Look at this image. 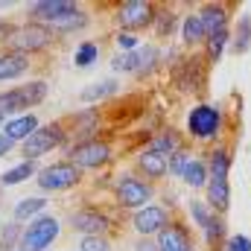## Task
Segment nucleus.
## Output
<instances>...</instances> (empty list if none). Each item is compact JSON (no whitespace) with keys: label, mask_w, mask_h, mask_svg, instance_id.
I'll return each instance as SVG.
<instances>
[{"label":"nucleus","mask_w":251,"mask_h":251,"mask_svg":"<svg viewBox=\"0 0 251 251\" xmlns=\"http://www.w3.org/2000/svg\"><path fill=\"white\" fill-rule=\"evenodd\" d=\"M47 91H50V88H47L44 79H35V82L9 88V91L0 94V114H3V117H9V114H18V117H21V111L26 114V108L41 105L44 97H47Z\"/></svg>","instance_id":"1"},{"label":"nucleus","mask_w":251,"mask_h":251,"mask_svg":"<svg viewBox=\"0 0 251 251\" xmlns=\"http://www.w3.org/2000/svg\"><path fill=\"white\" fill-rule=\"evenodd\" d=\"M59 231H62L59 219H56V216L41 213V216H35V219L24 228L21 243H18V251H44L47 246H53V243H56Z\"/></svg>","instance_id":"2"},{"label":"nucleus","mask_w":251,"mask_h":251,"mask_svg":"<svg viewBox=\"0 0 251 251\" xmlns=\"http://www.w3.org/2000/svg\"><path fill=\"white\" fill-rule=\"evenodd\" d=\"M53 41V29L44 26V24H24V26H15V32L6 38V47L9 53H35V50H44L47 44Z\"/></svg>","instance_id":"3"},{"label":"nucleus","mask_w":251,"mask_h":251,"mask_svg":"<svg viewBox=\"0 0 251 251\" xmlns=\"http://www.w3.org/2000/svg\"><path fill=\"white\" fill-rule=\"evenodd\" d=\"M64 143V126L62 123H47V126H38L21 146V155L24 161H35L47 152H53L56 146Z\"/></svg>","instance_id":"4"},{"label":"nucleus","mask_w":251,"mask_h":251,"mask_svg":"<svg viewBox=\"0 0 251 251\" xmlns=\"http://www.w3.org/2000/svg\"><path fill=\"white\" fill-rule=\"evenodd\" d=\"M108 158H111V146L102 140H88L67 149V161L79 170H100L108 164Z\"/></svg>","instance_id":"5"},{"label":"nucleus","mask_w":251,"mask_h":251,"mask_svg":"<svg viewBox=\"0 0 251 251\" xmlns=\"http://www.w3.org/2000/svg\"><path fill=\"white\" fill-rule=\"evenodd\" d=\"M79 167H73L70 161H56V164H50V167H44L41 173H38V187L41 190H50V193H56V190H70L73 184H79Z\"/></svg>","instance_id":"6"},{"label":"nucleus","mask_w":251,"mask_h":251,"mask_svg":"<svg viewBox=\"0 0 251 251\" xmlns=\"http://www.w3.org/2000/svg\"><path fill=\"white\" fill-rule=\"evenodd\" d=\"M114 196H117V204H120V207H134V210H140V207H146V201L152 199V187H149L143 178H137V176H123V178L117 181Z\"/></svg>","instance_id":"7"},{"label":"nucleus","mask_w":251,"mask_h":251,"mask_svg":"<svg viewBox=\"0 0 251 251\" xmlns=\"http://www.w3.org/2000/svg\"><path fill=\"white\" fill-rule=\"evenodd\" d=\"M219 123H222V117H219L216 105H196L187 114V131L199 140H210L219 131Z\"/></svg>","instance_id":"8"},{"label":"nucleus","mask_w":251,"mask_h":251,"mask_svg":"<svg viewBox=\"0 0 251 251\" xmlns=\"http://www.w3.org/2000/svg\"><path fill=\"white\" fill-rule=\"evenodd\" d=\"M73 12H79V6L73 0H38V3H29V9H26L32 24H44V26L62 21L67 15H73Z\"/></svg>","instance_id":"9"},{"label":"nucleus","mask_w":251,"mask_h":251,"mask_svg":"<svg viewBox=\"0 0 251 251\" xmlns=\"http://www.w3.org/2000/svg\"><path fill=\"white\" fill-rule=\"evenodd\" d=\"M155 6L152 3H146V0H126L120 3V9H117V21H120V26L126 29H143V26H152L155 24Z\"/></svg>","instance_id":"10"},{"label":"nucleus","mask_w":251,"mask_h":251,"mask_svg":"<svg viewBox=\"0 0 251 251\" xmlns=\"http://www.w3.org/2000/svg\"><path fill=\"white\" fill-rule=\"evenodd\" d=\"M70 225L73 231H79L82 237H102L108 231V216L94 210V207H82L70 216Z\"/></svg>","instance_id":"11"},{"label":"nucleus","mask_w":251,"mask_h":251,"mask_svg":"<svg viewBox=\"0 0 251 251\" xmlns=\"http://www.w3.org/2000/svg\"><path fill=\"white\" fill-rule=\"evenodd\" d=\"M131 225H134V231H137L140 237H149V234H161V231L170 225V216H167L164 207L146 204V207H140V210L134 213Z\"/></svg>","instance_id":"12"},{"label":"nucleus","mask_w":251,"mask_h":251,"mask_svg":"<svg viewBox=\"0 0 251 251\" xmlns=\"http://www.w3.org/2000/svg\"><path fill=\"white\" fill-rule=\"evenodd\" d=\"M38 128V117L35 114H21V117H12V120H6V126H3V134L12 140V143H24L32 131Z\"/></svg>","instance_id":"13"},{"label":"nucleus","mask_w":251,"mask_h":251,"mask_svg":"<svg viewBox=\"0 0 251 251\" xmlns=\"http://www.w3.org/2000/svg\"><path fill=\"white\" fill-rule=\"evenodd\" d=\"M158 246H161V251H193V243H190L187 231L181 225H167L161 231Z\"/></svg>","instance_id":"14"},{"label":"nucleus","mask_w":251,"mask_h":251,"mask_svg":"<svg viewBox=\"0 0 251 251\" xmlns=\"http://www.w3.org/2000/svg\"><path fill=\"white\" fill-rule=\"evenodd\" d=\"M29 70V59L21 56V53H9L3 50L0 53V82H9V79H18Z\"/></svg>","instance_id":"15"},{"label":"nucleus","mask_w":251,"mask_h":251,"mask_svg":"<svg viewBox=\"0 0 251 251\" xmlns=\"http://www.w3.org/2000/svg\"><path fill=\"white\" fill-rule=\"evenodd\" d=\"M201 26H204V35H213V32H222L225 29V21H228V12L222 3H207L201 9Z\"/></svg>","instance_id":"16"},{"label":"nucleus","mask_w":251,"mask_h":251,"mask_svg":"<svg viewBox=\"0 0 251 251\" xmlns=\"http://www.w3.org/2000/svg\"><path fill=\"white\" fill-rule=\"evenodd\" d=\"M207 201L216 210H228L231 204V187L228 178H207Z\"/></svg>","instance_id":"17"},{"label":"nucleus","mask_w":251,"mask_h":251,"mask_svg":"<svg viewBox=\"0 0 251 251\" xmlns=\"http://www.w3.org/2000/svg\"><path fill=\"white\" fill-rule=\"evenodd\" d=\"M137 167L143 170V176H149V178H164L167 176V158H161V155H155V152H140L137 155Z\"/></svg>","instance_id":"18"},{"label":"nucleus","mask_w":251,"mask_h":251,"mask_svg":"<svg viewBox=\"0 0 251 251\" xmlns=\"http://www.w3.org/2000/svg\"><path fill=\"white\" fill-rule=\"evenodd\" d=\"M149 152H155V155H161V158H173V155L178 152V134H176V131H161V134H155L152 143H149Z\"/></svg>","instance_id":"19"},{"label":"nucleus","mask_w":251,"mask_h":251,"mask_svg":"<svg viewBox=\"0 0 251 251\" xmlns=\"http://www.w3.org/2000/svg\"><path fill=\"white\" fill-rule=\"evenodd\" d=\"M44 207H47V199H41V196H29V199H21V201L15 204L12 216H15V222H24V219L38 216Z\"/></svg>","instance_id":"20"},{"label":"nucleus","mask_w":251,"mask_h":251,"mask_svg":"<svg viewBox=\"0 0 251 251\" xmlns=\"http://www.w3.org/2000/svg\"><path fill=\"white\" fill-rule=\"evenodd\" d=\"M29 176H35V161H21L18 167H12V170L0 173V184H3V187H15V184L26 181Z\"/></svg>","instance_id":"21"},{"label":"nucleus","mask_w":251,"mask_h":251,"mask_svg":"<svg viewBox=\"0 0 251 251\" xmlns=\"http://www.w3.org/2000/svg\"><path fill=\"white\" fill-rule=\"evenodd\" d=\"M120 88V82L114 79H102V82H94L82 91V102H94V100H105V97H114Z\"/></svg>","instance_id":"22"},{"label":"nucleus","mask_w":251,"mask_h":251,"mask_svg":"<svg viewBox=\"0 0 251 251\" xmlns=\"http://www.w3.org/2000/svg\"><path fill=\"white\" fill-rule=\"evenodd\" d=\"M181 38H184V44H190V47H193V44H199L201 38H207L199 15H190V18H184V24H181Z\"/></svg>","instance_id":"23"},{"label":"nucleus","mask_w":251,"mask_h":251,"mask_svg":"<svg viewBox=\"0 0 251 251\" xmlns=\"http://www.w3.org/2000/svg\"><path fill=\"white\" fill-rule=\"evenodd\" d=\"M88 24V15L85 12H73V15H67V18H62V21H56V24H50V29L53 32H76V29H82Z\"/></svg>","instance_id":"24"},{"label":"nucleus","mask_w":251,"mask_h":251,"mask_svg":"<svg viewBox=\"0 0 251 251\" xmlns=\"http://www.w3.org/2000/svg\"><path fill=\"white\" fill-rule=\"evenodd\" d=\"M228 170H231V155L225 149H216L210 155V178H228Z\"/></svg>","instance_id":"25"},{"label":"nucleus","mask_w":251,"mask_h":251,"mask_svg":"<svg viewBox=\"0 0 251 251\" xmlns=\"http://www.w3.org/2000/svg\"><path fill=\"white\" fill-rule=\"evenodd\" d=\"M97 56H100V44L85 41V44H79V50L73 53V64H76V67H91V64L97 62Z\"/></svg>","instance_id":"26"},{"label":"nucleus","mask_w":251,"mask_h":251,"mask_svg":"<svg viewBox=\"0 0 251 251\" xmlns=\"http://www.w3.org/2000/svg\"><path fill=\"white\" fill-rule=\"evenodd\" d=\"M184 184H190V187H204L207 184V167L201 161H190L187 173H184Z\"/></svg>","instance_id":"27"},{"label":"nucleus","mask_w":251,"mask_h":251,"mask_svg":"<svg viewBox=\"0 0 251 251\" xmlns=\"http://www.w3.org/2000/svg\"><path fill=\"white\" fill-rule=\"evenodd\" d=\"M249 44H251V18L243 15V18H240V35H237V41H234V53H246Z\"/></svg>","instance_id":"28"},{"label":"nucleus","mask_w":251,"mask_h":251,"mask_svg":"<svg viewBox=\"0 0 251 251\" xmlns=\"http://www.w3.org/2000/svg\"><path fill=\"white\" fill-rule=\"evenodd\" d=\"M225 44H228V29H222V32H213V35H207V56H210V59L216 62V59L222 56Z\"/></svg>","instance_id":"29"},{"label":"nucleus","mask_w":251,"mask_h":251,"mask_svg":"<svg viewBox=\"0 0 251 251\" xmlns=\"http://www.w3.org/2000/svg\"><path fill=\"white\" fill-rule=\"evenodd\" d=\"M222 237H225V222H222L219 216H210V222L204 225V240H207V246H216Z\"/></svg>","instance_id":"30"},{"label":"nucleus","mask_w":251,"mask_h":251,"mask_svg":"<svg viewBox=\"0 0 251 251\" xmlns=\"http://www.w3.org/2000/svg\"><path fill=\"white\" fill-rule=\"evenodd\" d=\"M190 161H193V158H190V152L178 149V152H176V155L167 161V167H170V173H173V176H181V178H184V173H187Z\"/></svg>","instance_id":"31"},{"label":"nucleus","mask_w":251,"mask_h":251,"mask_svg":"<svg viewBox=\"0 0 251 251\" xmlns=\"http://www.w3.org/2000/svg\"><path fill=\"white\" fill-rule=\"evenodd\" d=\"M21 234H24L21 225H18V222H9V225L3 228V234H0V249L9 251L12 246H15V237H18V243H21Z\"/></svg>","instance_id":"32"},{"label":"nucleus","mask_w":251,"mask_h":251,"mask_svg":"<svg viewBox=\"0 0 251 251\" xmlns=\"http://www.w3.org/2000/svg\"><path fill=\"white\" fill-rule=\"evenodd\" d=\"M155 64H158V50L155 47H140V73H149Z\"/></svg>","instance_id":"33"},{"label":"nucleus","mask_w":251,"mask_h":251,"mask_svg":"<svg viewBox=\"0 0 251 251\" xmlns=\"http://www.w3.org/2000/svg\"><path fill=\"white\" fill-rule=\"evenodd\" d=\"M190 213H193V219H196V225H199V228H204V225L210 222V216H213L201 201H190Z\"/></svg>","instance_id":"34"},{"label":"nucleus","mask_w":251,"mask_h":251,"mask_svg":"<svg viewBox=\"0 0 251 251\" xmlns=\"http://www.w3.org/2000/svg\"><path fill=\"white\" fill-rule=\"evenodd\" d=\"M79 249H82V251H111L105 237H82Z\"/></svg>","instance_id":"35"},{"label":"nucleus","mask_w":251,"mask_h":251,"mask_svg":"<svg viewBox=\"0 0 251 251\" xmlns=\"http://www.w3.org/2000/svg\"><path fill=\"white\" fill-rule=\"evenodd\" d=\"M117 47H120V50H126V53H134L140 44H137V38H134L131 32H120V35H117Z\"/></svg>","instance_id":"36"},{"label":"nucleus","mask_w":251,"mask_h":251,"mask_svg":"<svg viewBox=\"0 0 251 251\" xmlns=\"http://www.w3.org/2000/svg\"><path fill=\"white\" fill-rule=\"evenodd\" d=\"M228 251H251V240L243 237V234H237V237L228 240Z\"/></svg>","instance_id":"37"},{"label":"nucleus","mask_w":251,"mask_h":251,"mask_svg":"<svg viewBox=\"0 0 251 251\" xmlns=\"http://www.w3.org/2000/svg\"><path fill=\"white\" fill-rule=\"evenodd\" d=\"M134 251H161V246L152 243V240H146V237H140V240L134 243Z\"/></svg>","instance_id":"38"},{"label":"nucleus","mask_w":251,"mask_h":251,"mask_svg":"<svg viewBox=\"0 0 251 251\" xmlns=\"http://www.w3.org/2000/svg\"><path fill=\"white\" fill-rule=\"evenodd\" d=\"M12 32H15V26H12L9 21H3V18H0V41H6Z\"/></svg>","instance_id":"39"},{"label":"nucleus","mask_w":251,"mask_h":251,"mask_svg":"<svg viewBox=\"0 0 251 251\" xmlns=\"http://www.w3.org/2000/svg\"><path fill=\"white\" fill-rule=\"evenodd\" d=\"M12 146H15V143H12V140L0 131V158H3V155H9V152H12Z\"/></svg>","instance_id":"40"},{"label":"nucleus","mask_w":251,"mask_h":251,"mask_svg":"<svg viewBox=\"0 0 251 251\" xmlns=\"http://www.w3.org/2000/svg\"><path fill=\"white\" fill-rule=\"evenodd\" d=\"M12 6V0H0V9H9Z\"/></svg>","instance_id":"41"},{"label":"nucleus","mask_w":251,"mask_h":251,"mask_svg":"<svg viewBox=\"0 0 251 251\" xmlns=\"http://www.w3.org/2000/svg\"><path fill=\"white\" fill-rule=\"evenodd\" d=\"M0 251H3V249H0Z\"/></svg>","instance_id":"42"}]
</instances>
